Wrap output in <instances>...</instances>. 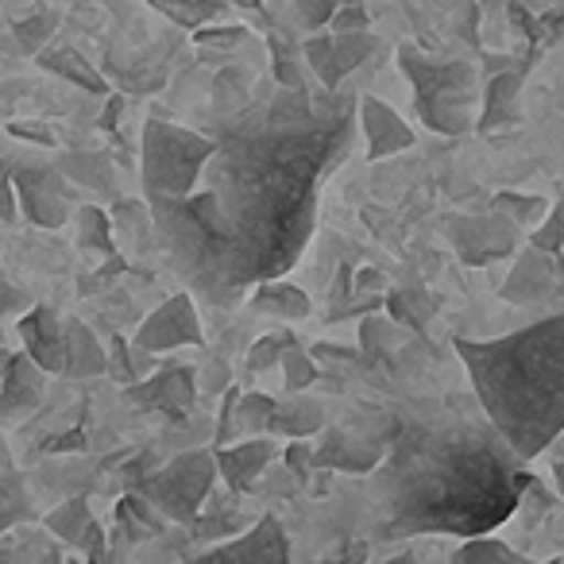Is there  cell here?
Returning <instances> with one entry per match:
<instances>
[{
  "mask_svg": "<svg viewBox=\"0 0 564 564\" xmlns=\"http://www.w3.org/2000/svg\"><path fill=\"white\" fill-rule=\"evenodd\" d=\"M217 89L213 155L186 197H148L174 271L209 306H236L248 286L299 263L317 220L322 182L340 166L356 97H314L306 86Z\"/></svg>",
  "mask_w": 564,
  "mask_h": 564,
  "instance_id": "cell-1",
  "label": "cell"
},
{
  "mask_svg": "<svg viewBox=\"0 0 564 564\" xmlns=\"http://www.w3.org/2000/svg\"><path fill=\"white\" fill-rule=\"evenodd\" d=\"M533 476L525 456L499 433L484 406L453 402L399 425L371 471L379 530L387 538L491 533L522 507Z\"/></svg>",
  "mask_w": 564,
  "mask_h": 564,
  "instance_id": "cell-2",
  "label": "cell"
},
{
  "mask_svg": "<svg viewBox=\"0 0 564 564\" xmlns=\"http://www.w3.org/2000/svg\"><path fill=\"white\" fill-rule=\"evenodd\" d=\"M484 414L533 460L564 433V310L495 340H456Z\"/></svg>",
  "mask_w": 564,
  "mask_h": 564,
  "instance_id": "cell-3",
  "label": "cell"
},
{
  "mask_svg": "<svg viewBox=\"0 0 564 564\" xmlns=\"http://www.w3.org/2000/svg\"><path fill=\"white\" fill-rule=\"evenodd\" d=\"M399 66L414 86L417 117L441 135H460L476 124V70L468 63H441L417 47H399Z\"/></svg>",
  "mask_w": 564,
  "mask_h": 564,
  "instance_id": "cell-4",
  "label": "cell"
},
{
  "mask_svg": "<svg viewBox=\"0 0 564 564\" xmlns=\"http://www.w3.org/2000/svg\"><path fill=\"white\" fill-rule=\"evenodd\" d=\"M213 155V135L171 120H148L140 143V178L148 197H186L202 178L205 159Z\"/></svg>",
  "mask_w": 564,
  "mask_h": 564,
  "instance_id": "cell-5",
  "label": "cell"
},
{
  "mask_svg": "<svg viewBox=\"0 0 564 564\" xmlns=\"http://www.w3.org/2000/svg\"><path fill=\"white\" fill-rule=\"evenodd\" d=\"M217 453L209 448H189V453L174 456L166 468H159L151 479L140 484V495L171 522H194L202 514L205 499H209L213 484H217Z\"/></svg>",
  "mask_w": 564,
  "mask_h": 564,
  "instance_id": "cell-6",
  "label": "cell"
},
{
  "mask_svg": "<svg viewBox=\"0 0 564 564\" xmlns=\"http://www.w3.org/2000/svg\"><path fill=\"white\" fill-rule=\"evenodd\" d=\"M448 240L468 267H487L495 259L514 256L518 225L499 209L479 213V217H453L448 220Z\"/></svg>",
  "mask_w": 564,
  "mask_h": 564,
  "instance_id": "cell-7",
  "label": "cell"
},
{
  "mask_svg": "<svg viewBox=\"0 0 564 564\" xmlns=\"http://www.w3.org/2000/svg\"><path fill=\"white\" fill-rule=\"evenodd\" d=\"M140 352H171V348H197L205 345V333H202V317H197V306H194V294L182 291V294H171L159 310H151L148 322L135 329V340H132Z\"/></svg>",
  "mask_w": 564,
  "mask_h": 564,
  "instance_id": "cell-8",
  "label": "cell"
},
{
  "mask_svg": "<svg viewBox=\"0 0 564 564\" xmlns=\"http://www.w3.org/2000/svg\"><path fill=\"white\" fill-rule=\"evenodd\" d=\"M376 51V35L364 28V32H333V35H310L302 58L310 63V70L322 78L325 89H337L364 58Z\"/></svg>",
  "mask_w": 564,
  "mask_h": 564,
  "instance_id": "cell-9",
  "label": "cell"
},
{
  "mask_svg": "<svg viewBox=\"0 0 564 564\" xmlns=\"http://www.w3.org/2000/svg\"><path fill=\"white\" fill-rule=\"evenodd\" d=\"M556 291H564V256L541 248H525L518 256L514 271L507 274V282L499 286V294L514 306H533V302L553 299Z\"/></svg>",
  "mask_w": 564,
  "mask_h": 564,
  "instance_id": "cell-10",
  "label": "cell"
},
{
  "mask_svg": "<svg viewBox=\"0 0 564 564\" xmlns=\"http://www.w3.org/2000/svg\"><path fill=\"white\" fill-rule=\"evenodd\" d=\"M12 182H17V197H20V209L32 225L40 228H58L66 225V186L58 178V171L51 166H20L12 171Z\"/></svg>",
  "mask_w": 564,
  "mask_h": 564,
  "instance_id": "cell-11",
  "label": "cell"
},
{
  "mask_svg": "<svg viewBox=\"0 0 564 564\" xmlns=\"http://www.w3.org/2000/svg\"><path fill=\"white\" fill-rule=\"evenodd\" d=\"M387 441H376L371 433H360L352 425H337V430H325V441L314 448L317 468L329 471H352V476H364V471H376L379 460L387 456Z\"/></svg>",
  "mask_w": 564,
  "mask_h": 564,
  "instance_id": "cell-12",
  "label": "cell"
},
{
  "mask_svg": "<svg viewBox=\"0 0 564 564\" xmlns=\"http://www.w3.org/2000/svg\"><path fill=\"white\" fill-rule=\"evenodd\" d=\"M124 399L140 410H159L166 417H186L197 402V383H194V371L189 368H171V371H159V376L148 379H135V383L124 387Z\"/></svg>",
  "mask_w": 564,
  "mask_h": 564,
  "instance_id": "cell-13",
  "label": "cell"
},
{
  "mask_svg": "<svg viewBox=\"0 0 564 564\" xmlns=\"http://www.w3.org/2000/svg\"><path fill=\"white\" fill-rule=\"evenodd\" d=\"M20 340H24L28 356H32L47 376H63V368H66V322H58L55 310L28 306L24 317H20Z\"/></svg>",
  "mask_w": 564,
  "mask_h": 564,
  "instance_id": "cell-14",
  "label": "cell"
},
{
  "mask_svg": "<svg viewBox=\"0 0 564 564\" xmlns=\"http://www.w3.org/2000/svg\"><path fill=\"white\" fill-rule=\"evenodd\" d=\"M209 561H259V564H286L291 561V541L282 533V522L274 514H263L243 538L213 545Z\"/></svg>",
  "mask_w": 564,
  "mask_h": 564,
  "instance_id": "cell-15",
  "label": "cell"
},
{
  "mask_svg": "<svg viewBox=\"0 0 564 564\" xmlns=\"http://www.w3.org/2000/svg\"><path fill=\"white\" fill-rule=\"evenodd\" d=\"M43 391H47V371L28 352H12L0 371V422L35 410L43 402Z\"/></svg>",
  "mask_w": 564,
  "mask_h": 564,
  "instance_id": "cell-16",
  "label": "cell"
},
{
  "mask_svg": "<svg viewBox=\"0 0 564 564\" xmlns=\"http://www.w3.org/2000/svg\"><path fill=\"white\" fill-rule=\"evenodd\" d=\"M213 453H217L220 479H225L232 491H248L267 471V464L279 456V448H274L271 433H259V437H240L236 445H217Z\"/></svg>",
  "mask_w": 564,
  "mask_h": 564,
  "instance_id": "cell-17",
  "label": "cell"
},
{
  "mask_svg": "<svg viewBox=\"0 0 564 564\" xmlns=\"http://www.w3.org/2000/svg\"><path fill=\"white\" fill-rule=\"evenodd\" d=\"M360 124H364V135H368V159H387V155H399V151L414 148L410 124L391 105L379 101V97H360Z\"/></svg>",
  "mask_w": 564,
  "mask_h": 564,
  "instance_id": "cell-18",
  "label": "cell"
},
{
  "mask_svg": "<svg viewBox=\"0 0 564 564\" xmlns=\"http://www.w3.org/2000/svg\"><path fill=\"white\" fill-rule=\"evenodd\" d=\"M274 402L271 394H236L228 391L225 399V410H220V430H217V445L220 441H240V437H259V433H267V425H271V414H274Z\"/></svg>",
  "mask_w": 564,
  "mask_h": 564,
  "instance_id": "cell-19",
  "label": "cell"
},
{
  "mask_svg": "<svg viewBox=\"0 0 564 564\" xmlns=\"http://www.w3.org/2000/svg\"><path fill=\"white\" fill-rule=\"evenodd\" d=\"M43 525H47L58 541H66V545L82 549V553H89V556H105V549H101L105 533H101V525H97V518L89 514L86 499L58 502V507L43 518Z\"/></svg>",
  "mask_w": 564,
  "mask_h": 564,
  "instance_id": "cell-20",
  "label": "cell"
},
{
  "mask_svg": "<svg viewBox=\"0 0 564 564\" xmlns=\"http://www.w3.org/2000/svg\"><path fill=\"white\" fill-rule=\"evenodd\" d=\"M109 371V352L101 348L97 333L82 325L78 317H66V368L63 376L70 379H94Z\"/></svg>",
  "mask_w": 564,
  "mask_h": 564,
  "instance_id": "cell-21",
  "label": "cell"
},
{
  "mask_svg": "<svg viewBox=\"0 0 564 564\" xmlns=\"http://www.w3.org/2000/svg\"><path fill=\"white\" fill-rule=\"evenodd\" d=\"M525 82V70H507V74H495L487 82V94H484V117L476 120L479 132H495V128H507L518 124V89Z\"/></svg>",
  "mask_w": 564,
  "mask_h": 564,
  "instance_id": "cell-22",
  "label": "cell"
},
{
  "mask_svg": "<svg viewBox=\"0 0 564 564\" xmlns=\"http://www.w3.org/2000/svg\"><path fill=\"white\" fill-rule=\"evenodd\" d=\"M271 437H314L325 433V410L314 399H279L274 402L271 425H267Z\"/></svg>",
  "mask_w": 564,
  "mask_h": 564,
  "instance_id": "cell-23",
  "label": "cell"
},
{
  "mask_svg": "<svg viewBox=\"0 0 564 564\" xmlns=\"http://www.w3.org/2000/svg\"><path fill=\"white\" fill-rule=\"evenodd\" d=\"M251 310H259V314H267V317H282V322H302V317H310V299L299 286L282 282V274H279V279L256 282Z\"/></svg>",
  "mask_w": 564,
  "mask_h": 564,
  "instance_id": "cell-24",
  "label": "cell"
},
{
  "mask_svg": "<svg viewBox=\"0 0 564 564\" xmlns=\"http://www.w3.org/2000/svg\"><path fill=\"white\" fill-rule=\"evenodd\" d=\"M28 514V495L24 479H20L17 464H12L9 445L0 441V533H9L12 525H20Z\"/></svg>",
  "mask_w": 564,
  "mask_h": 564,
  "instance_id": "cell-25",
  "label": "cell"
},
{
  "mask_svg": "<svg viewBox=\"0 0 564 564\" xmlns=\"http://www.w3.org/2000/svg\"><path fill=\"white\" fill-rule=\"evenodd\" d=\"M40 58L43 66H47L51 74H58V78H66V82H74V86H82V89H89V94H105V78L94 70V66L86 63V58L78 55V51H70V47H58V51H40Z\"/></svg>",
  "mask_w": 564,
  "mask_h": 564,
  "instance_id": "cell-26",
  "label": "cell"
},
{
  "mask_svg": "<svg viewBox=\"0 0 564 564\" xmlns=\"http://www.w3.org/2000/svg\"><path fill=\"white\" fill-rule=\"evenodd\" d=\"M387 310H391L394 322L406 325V329H425L433 310H437V302L425 291H417V286H399V291L387 294Z\"/></svg>",
  "mask_w": 564,
  "mask_h": 564,
  "instance_id": "cell-27",
  "label": "cell"
},
{
  "mask_svg": "<svg viewBox=\"0 0 564 564\" xmlns=\"http://www.w3.org/2000/svg\"><path fill=\"white\" fill-rule=\"evenodd\" d=\"M148 4L163 12L166 20H174L178 28H186V32L205 28L209 20L220 17V9H225V0H148Z\"/></svg>",
  "mask_w": 564,
  "mask_h": 564,
  "instance_id": "cell-28",
  "label": "cell"
},
{
  "mask_svg": "<svg viewBox=\"0 0 564 564\" xmlns=\"http://www.w3.org/2000/svg\"><path fill=\"white\" fill-rule=\"evenodd\" d=\"M491 209L507 213L518 228H530V225H541V217L549 213V202L538 194H518V189H502V194L491 197Z\"/></svg>",
  "mask_w": 564,
  "mask_h": 564,
  "instance_id": "cell-29",
  "label": "cell"
},
{
  "mask_svg": "<svg viewBox=\"0 0 564 564\" xmlns=\"http://www.w3.org/2000/svg\"><path fill=\"white\" fill-rule=\"evenodd\" d=\"M456 561H464V564H518L522 556H518L507 541L491 538V533H476V538H464V545L456 549Z\"/></svg>",
  "mask_w": 564,
  "mask_h": 564,
  "instance_id": "cell-30",
  "label": "cell"
},
{
  "mask_svg": "<svg viewBox=\"0 0 564 564\" xmlns=\"http://www.w3.org/2000/svg\"><path fill=\"white\" fill-rule=\"evenodd\" d=\"M20 545H4L0 549V561H17V556H40V561H55L63 556V545H58L55 533L43 525V530H17Z\"/></svg>",
  "mask_w": 564,
  "mask_h": 564,
  "instance_id": "cell-31",
  "label": "cell"
},
{
  "mask_svg": "<svg viewBox=\"0 0 564 564\" xmlns=\"http://www.w3.org/2000/svg\"><path fill=\"white\" fill-rule=\"evenodd\" d=\"M282 376H286V387H291V394L306 391V387L317 379L314 356H310L306 348L299 345V340H291V345H286V352H282Z\"/></svg>",
  "mask_w": 564,
  "mask_h": 564,
  "instance_id": "cell-32",
  "label": "cell"
},
{
  "mask_svg": "<svg viewBox=\"0 0 564 564\" xmlns=\"http://www.w3.org/2000/svg\"><path fill=\"white\" fill-rule=\"evenodd\" d=\"M58 28V17L55 12H35V17L20 20L17 28H12V35L20 40V47L28 51V55H40L43 47H47V40L55 35Z\"/></svg>",
  "mask_w": 564,
  "mask_h": 564,
  "instance_id": "cell-33",
  "label": "cell"
},
{
  "mask_svg": "<svg viewBox=\"0 0 564 564\" xmlns=\"http://www.w3.org/2000/svg\"><path fill=\"white\" fill-rule=\"evenodd\" d=\"M360 340L371 352H387V348H399L406 340V325H399L394 317H368L360 329Z\"/></svg>",
  "mask_w": 564,
  "mask_h": 564,
  "instance_id": "cell-34",
  "label": "cell"
},
{
  "mask_svg": "<svg viewBox=\"0 0 564 564\" xmlns=\"http://www.w3.org/2000/svg\"><path fill=\"white\" fill-rule=\"evenodd\" d=\"M530 243L541 251H553V256H561L564 251V194L556 197V205L541 217V225L533 228Z\"/></svg>",
  "mask_w": 564,
  "mask_h": 564,
  "instance_id": "cell-35",
  "label": "cell"
},
{
  "mask_svg": "<svg viewBox=\"0 0 564 564\" xmlns=\"http://www.w3.org/2000/svg\"><path fill=\"white\" fill-rule=\"evenodd\" d=\"M82 248H89V251H105V256H112V225H109V217H105L97 205H89V209H82Z\"/></svg>",
  "mask_w": 564,
  "mask_h": 564,
  "instance_id": "cell-36",
  "label": "cell"
},
{
  "mask_svg": "<svg viewBox=\"0 0 564 564\" xmlns=\"http://www.w3.org/2000/svg\"><path fill=\"white\" fill-rule=\"evenodd\" d=\"M291 333H271V337H259L256 348L248 352V371H271L274 364H282V352L291 345Z\"/></svg>",
  "mask_w": 564,
  "mask_h": 564,
  "instance_id": "cell-37",
  "label": "cell"
},
{
  "mask_svg": "<svg viewBox=\"0 0 564 564\" xmlns=\"http://www.w3.org/2000/svg\"><path fill=\"white\" fill-rule=\"evenodd\" d=\"M329 28L333 32H364V28H368V9H364V0H345L340 9H333Z\"/></svg>",
  "mask_w": 564,
  "mask_h": 564,
  "instance_id": "cell-38",
  "label": "cell"
},
{
  "mask_svg": "<svg viewBox=\"0 0 564 564\" xmlns=\"http://www.w3.org/2000/svg\"><path fill=\"white\" fill-rule=\"evenodd\" d=\"M294 9H299L302 24L306 28H322L333 20V9H337V0H291Z\"/></svg>",
  "mask_w": 564,
  "mask_h": 564,
  "instance_id": "cell-39",
  "label": "cell"
},
{
  "mask_svg": "<svg viewBox=\"0 0 564 564\" xmlns=\"http://www.w3.org/2000/svg\"><path fill=\"white\" fill-rule=\"evenodd\" d=\"M286 464H291L294 479H302V484H306V479H310V468H317L314 448L306 445V437H294V441H291V448H286Z\"/></svg>",
  "mask_w": 564,
  "mask_h": 564,
  "instance_id": "cell-40",
  "label": "cell"
},
{
  "mask_svg": "<svg viewBox=\"0 0 564 564\" xmlns=\"http://www.w3.org/2000/svg\"><path fill=\"white\" fill-rule=\"evenodd\" d=\"M32 302H28V294L20 291V286H12L9 282V274L0 271V322L9 314H17V310H28Z\"/></svg>",
  "mask_w": 564,
  "mask_h": 564,
  "instance_id": "cell-41",
  "label": "cell"
},
{
  "mask_svg": "<svg viewBox=\"0 0 564 564\" xmlns=\"http://www.w3.org/2000/svg\"><path fill=\"white\" fill-rule=\"evenodd\" d=\"M17 182H12V166H0V220H17Z\"/></svg>",
  "mask_w": 564,
  "mask_h": 564,
  "instance_id": "cell-42",
  "label": "cell"
},
{
  "mask_svg": "<svg viewBox=\"0 0 564 564\" xmlns=\"http://www.w3.org/2000/svg\"><path fill=\"white\" fill-rule=\"evenodd\" d=\"M248 40V32H240V28H217V32H209V28H197V43H217V47H232V43Z\"/></svg>",
  "mask_w": 564,
  "mask_h": 564,
  "instance_id": "cell-43",
  "label": "cell"
},
{
  "mask_svg": "<svg viewBox=\"0 0 564 564\" xmlns=\"http://www.w3.org/2000/svg\"><path fill=\"white\" fill-rule=\"evenodd\" d=\"M12 135H20V140H40V143H55L51 135H43V128L35 124H12Z\"/></svg>",
  "mask_w": 564,
  "mask_h": 564,
  "instance_id": "cell-44",
  "label": "cell"
},
{
  "mask_svg": "<svg viewBox=\"0 0 564 564\" xmlns=\"http://www.w3.org/2000/svg\"><path fill=\"white\" fill-rule=\"evenodd\" d=\"M553 484H556V495L564 499V460L553 464Z\"/></svg>",
  "mask_w": 564,
  "mask_h": 564,
  "instance_id": "cell-45",
  "label": "cell"
},
{
  "mask_svg": "<svg viewBox=\"0 0 564 564\" xmlns=\"http://www.w3.org/2000/svg\"><path fill=\"white\" fill-rule=\"evenodd\" d=\"M236 4H243V9H259L263 0H236Z\"/></svg>",
  "mask_w": 564,
  "mask_h": 564,
  "instance_id": "cell-46",
  "label": "cell"
}]
</instances>
